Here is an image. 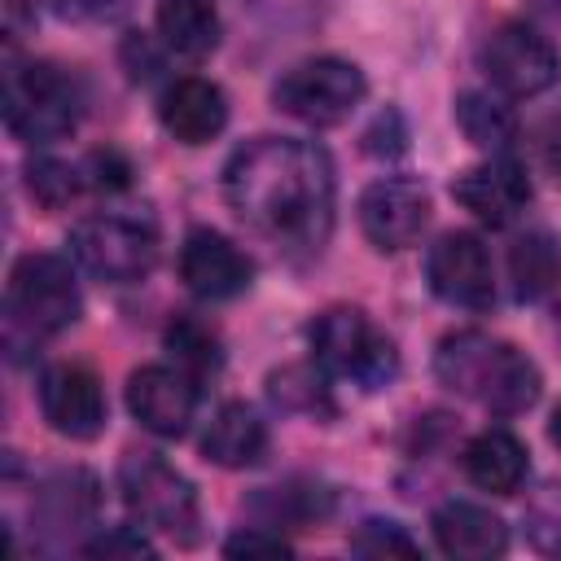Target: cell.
Wrapping results in <instances>:
<instances>
[{"instance_id": "cell-7", "label": "cell", "mask_w": 561, "mask_h": 561, "mask_svg": "<svg viewBox=\"0 0 561 561\" xmlns=\"http://www.w3.org/2000/svg\"><path fill=\"white\" fill-rule=\"evenodd\" d=\"M368 92V79L355 61H342V57H311V61H298L289 66L276 88H272V101L280 114L298 118V123H311V127H333L342 118H351V110L364 101Z\"/></svg>"}, {"instance_id": "cell-12", "label": "cell", "mask_w": 561, "mask_h": 561, "mask_svg": "<svg viewBox=\"0 0 561 561\" xmlns=\"http://www.w3.org/2000/svg\"><path fill=\"white\" fill-rule=\"evenodd\" d=\"M127 408L131 416L158 434V438H180L193 425L197 412V377L184 373L180 364H145L127 377Z\"/></svg>"}, {"instance_id": "cell-3", "label": "cell", "mask_w": 561, "mask_h": 561, "mask_svg": "<svg viewBox=\"0 0 561 561\" xmlns=\"http://www.w3.org/2000/svg\"><path fill=\"white\" fill-rule=\"evenodd\" d=\"M79 83L53 61H9L4 70V123L22 145H53L79 127Z\"/></svg>"}, {"instance_id": "cell-29", "label": "cell", "mask_w": 561, "mask_h": 561, "mask_svg": "<svg viewBox=\"0 0 561 561\" xmlns=\"http://www.w3.org/2000/svg\"><path fill=\"white\" fill-rule=\"evenodd\" d=\"M351 552L359 557H416V539L399 526V522H386V517H368L355 526L351 535Z\"/></svg>"}, {"instance_id": "cell-25", "label": "cell", "mask_w": 561, "mask_h": 561, "mask_svg": "<svg viewBox=\"0 0 561 561\" xmlns=\"http://www.w3.org/2000/svg\"><path fill=\"white\" fill-rule=\"evenodd\" d=\"M167 351L175 355V364L193 377H206V373H219L224 364V351H219V333L197 320V316H175L167 324Z\"/></svg>"}, {"instance_id": "cell-10", "label": "cell", "mask_w": 561, "mask_h": 561, "mask_svg": "<svg viewBox=\"0 0 561 561\" xmlns=\"http://www.w3.org/2000/svg\"><path fill=\"white\" fill-rule=\"evenodd\" d=\"M430 289L465 311H486L495 302V276L491 254L478 232H443L425 254Z\"/></svg>"}, {"instance_id": "cell-4", "label": "cell", "mask_w": 561, "mask_h": 561, "mask_svg": "<svg viewBox=\"0 0 561 561\" xmlns=\"http://www.w3.org/2000/svg\"><path fill=\"white\" fill-rule=\"evenodd\" d=\"M70 259L101 285H131L158 263V228L131 210L88 215L70 228Z\"/></svg>"}, {"instance_id": "cell-21", "label": "cell", "mask_w": 561, "mask_h": 561, "mask_svg": "<svg viewBox=\"0 0 561 561\" xmlns=\"http://www.w3.org/2000/svg\"><path fill=\"white\" fill-rule=\"evenodd\" d=\"M513 294L522 302H539L561 285V250L548 228H526L508 250Z\"/></svg>"}, {"instance_id": "cell-16", "label": "cell", "mask_w": 561, "mask_h": 561, "mask_svg": "<svg viewBox=\"0 0 561 561\" xmlns=\"http://www.w3.org/2000/svg\"><path fill=\"white\" fill-rule=\"evenodd\" d=\"M158 118L167 136H175L180 145H206L228 123V96L219 83L202 75H184L158 96Z\"/></svg>"}, {"instance_id": "cell-1", "label": "cell", "mask_w": 561, "mask_h": 561, "mask_svg": "<svg viewBox=\"0 0 561 561\" xmlns=\"http://www.w3.org/2000/svg\"><path fill=\"white\" fill-rule=\"evenodd\" d=\"M224 197L232 215L289 259H316L333 232L337 180L316 140L259 136L224 167Z\"/></svg>"}, {"instance_id": "cell-19", "label": "cell", "mask_w": 561, "mask_h": 561, "mask_svg": "<svg viewBox=\"0 0 561 561\" xmlns=\"http://www.w3.org/2000/svg\"><path fill=\"white\" fill-rule=\"evenodd\" d=\"M96 504H101V495H96V478L88 469H57L39 482L31 517L44 535H75V530L92 526Z\"/></svg>"}, {"instance_id": "cell-30", "label": "cell", "mask_w": 561, "mask_h": 561, "mask_svg": "<svg viewBox=\"0 0 561 561\" xmlns=\"http://www.w3.org/2000/svg\"><path fill=\"white\" fill-rule=\"evenodd\" d=\"M83 180H88L92 188H101V193H118V188L131 184V162H127L118 149H96V153H88V162H83Z\"/></svg>"}, {"instance_id": "cell-22", "label": "cell", "mask_w": 561, "mask_h": 561, "mask_svg": "<svg viewBox=\"0 0 561 561\" xmlns=\"http://www.w3.org/2000/svg\"><path fill=\"white\" fill-rule=\"evenodd\" d=\"M158 35L180 57H206L219 44V13L210 0H162L158 4Z\"/></svg>"}, {"instance_id": "cell-9", "label": "cell", "mask_w": 561, "mask_h": 561, "mask_svg": "<svg viewBox=\"0 0 561 561\" xmlns=\"http://www.w3.org/2000/svg\"><path fill=\"white\" fill-rule=\"evenodd\" d=\"M482 70L504 96H539L561 79V53L526 22H504L482 44Z\"/></svg>"}, {"instance_id": "cell-27", "label": "cell", "mask_w": 561, "mask_h": 561, "mask_svg": "<svg viewBox=\"0 0 561 561\" xmlns=\"http://www.w3.org/2000/svg\"><path fill=\"white\" fill-rule=\"evenodd\" d=\"M83 184H88L83 171L70 167V162H57V158H35V162L26 167V188H31V197H35L44 210H61L66 202L79 197Z\"/></svg>"}, {"instance_id": "cell-34", "label": "cell", "mask_w": 561, "mask_h": 561, "mask_svg": "<svg viewBox=\"0 0 561 561\" xmlns=\"http://www.w3.org/2000/svg\"><path fill=\"white\" fill-rule=\"evenodd\" d=\"M535 149H539L543 171L561 184V110H552V114L539 123V140H535Z\"/></svg>"}, {"instance_id": "cell-17", "label": "cell", "mask_w": 561, "mask_h": 561, "mask_svg": "<svg viewBox=\"0 0 561 561\" xmlns=\"http://www.w3.org/2000/svg\"><path fill=\"white\" fill-rule=\"evenodd\" d=\"M430 526H434V543L456 561H491L508 548V526L491 508L469 504V500L438 504Z\"/></svg>"}, {"instance_id": "cell-33", "label": "cell", "mask_w": 561, "mask_h": 561, "mask_svg": "<svg viewBox=\"0 0 561 561\" xmlns=\"http://www.w3.org/2000/svg\"><path fill=\"white\" fill-rule=\"evenodd\" d=\"M224 552H228V557H285L289 543H285L280 535H272L267 526H254V530L232 535V539L224 543Z\"/></svg>"}, {"instance_id": "cell-35", "label": "cell", "mask_w": 561, "mask_h": 561, "mask_svg": "<svg viewBox=\"0 0 561 561\" xmlns=\"http://www.w3.org/2000/svg\"><path fill=\"white\" fill-rule=\"evenodd\" d=\"M57 4H61L66 13H70V9H75V13H110L105 0H57Z\"/></svg>"}, {"instance_id": "cell-31", "label": "cell", "mask_w": 561, "mask_h": 561, "mask_svg": "<svg viewBox=\"0 0 561 561\" xmlns=\"http://www.w3.org/2000/svg\"><path fill=\"white\" fill-rule=\"evenodd\" d=\"M83 552L88 557H153V543L136 530V526H114V530H105L101 539H88L83 543Z\"/></svg>"}, {"instance_id": "cell-28", "label": "cell", "mask_w": 561, "mask_h": 561, "mask_svg": "<svg viewBox=\"0 0 561 561\" xmlns=\"http://www.w3.org/2000/svg\"><path fill=\"white\" fill-rule=\"evenodd\" d=\"M526 535L539 552L561 557V478H548L526 500Z\"/></svg>"}, {"instance_id": "cell-37", "label": "cell", "mask_w": 561, "mask_h": 561, "mask_svg": "<svg viewBox=\"0 0 561 561\" xmlns=\"http://www.w3.org/2000/svg\"><path fill=\"white\" fill-rule=\"evenodd\" d=\"M548 438L561 447V403H557V412H552V425H548Z\"/></svg>"}, {"instance_id": "cell-2", "label": "cell", "mask_w": 561, "mask_h": 561, "mask_svg": "<svg viewBox=\"0 0 561 561\" xmlns=\"http://www.w3.org/2000/svg\"><path fill=\"white\" fill-rule=\"evenodd\" d=\"M434 377L473 399L478 408L495 412V416H517L539 399V368L526 351H517L513 342H500L491 333L465 329V333H447L434 351Z\"/></svg>"}, {"instance_id": "cell-8", "label": "cell", "mask_w": 561, "mask_h": 561, "mask_svg": "<svg viewBox=\"0 0 561 561\" xmlns=\"http://www.w3.org/2000/svg\"><path fill=\"white\" fill-rule=\"evenodd\" d=\"M83 298L70 263L57 254H22L9 272V320L35 337L61 333L79 320Z\"/></svg>"}, {"instance_id": "cell-18", "label": "cell", "mask_w": 561, "mask_h": 561, "mask_svg": "<svg viewBox=\"0 0 561 561\" xmlns=\"http://www.w3.org/2000/svg\"><path fill=\"white\" fill-rule=\"evenodd\" d=\"M460 469L478 491L491 495H517L526 473H530V456L526 443L508 430H482L469 438V447L460 451Z\"/></svg>"}, {"instance_id": "cell-26", "label": "cell", "mask_w": 561, "mask_h": 561, "mask_svg": "<svg viewBox=\"0 0 561 561\" xmlns=\"http://www.w3.org/2000/svg\"><path fill=\"white\" fill-rule=\"evenodd\" d=\"M267 390L280 408L289 412H307V416H333V399H329V381L320 368L311 364H289L280 373L267 377Z\"/></svg>"}, {"instance_id": "cell-20", "label": "cell", "mask_w": 561, "mask_h": 561, "mask_svg": "<svg viewBox=\"0 0 561 561\" xmlns=\"http://www.w3.org/2000/svg\"><path fill=\"white\" fill-rule=\"evenodd\" d=\"M202 456L219 469H250L267 456V425L250 403H224L206 434H202Z\"/></svg>"}, {"instance_id": "cell-13", "label": "cell", "mask_w": 561, "mask_h": 561, "mask_svg": "<svg viewBox=\"0 0 561 561\" xmlns=\"http://www.w3.org/2000/svg\"><path fill=\"white\" fill-rule=\"evenodd\" d=\"M180 280L188 285V294H197L206 302H228V298H237V294L250 289L254 263L224 232L193 228L184 237V245H180Z\"/></svg>"}, {"instance_id": "cell-23", "label": "cell", "mask_w": 561, "mask_h": 561, "mask_svg": "<svg viewBox=\"0 0 561 561\" xmlns=\"http://www.w3.org/2000/svg\"><path fill=\"white\" fill-rule=\"evenodd\" d=\"M254 513H263V526H289V530H307L320 517H329L333 495L316 482H289V486H267L254 495L250 504Z\"/></svg>"}, {"instance_id": "cell-14", "label": "cell", "mask_w": 561, "mask_h": 561, "mask_svg": "<svg viewBox=\"0 0 561 561\" xmlns=\"http://www.w3.org/2000/svg\"><path fill=\"white\" fill-rule=\"evenodd\" d=\"M39 412L44 421L75 443H88L105 430V390L83 364H53L39 377Z\"/></svg>"}, {"instance_id": "cell-24", "label": "cell", "mask_w": 561, "mask_h": 561, "mask_svg": "<svg viewBox=\"0 0 561 561\" xmlns=\"http://www.w3.org/2000/svg\"><path fill=\"white\" fill-rule=\"evenodd\" d=\"M456 123H460L465 140H473L486 153H508V145L517 136L513 110L500 105L491 92H460L456 96Z\"/></svg>"}, {"instance_id": "cell-15", "label": "cell", "mask_w": 561, "mask_h": 561, "mask_svg": "<svg viewBox=\"0 0 561 561\" xmlns=\"http://www.w3.org/2000/svg\"><path fill=\"white\" fill-rule=\"evenodd\" d=\"M451 197H456L478 224H486V228H508V224L526 210V202H530V180H526V171H522L513 158L491 153L486 162H478V167H469V171H460V175L451 180Z\"/></svg>"}, {"instance_id": "cell-5", "label": "cell", "mask_w": 561, "mask_h": 561, "mask_svg": "<svg viewBox=\"0 0 561 561\" xmlns=\"http://www.w3.org/2000/svg\"><path fill=\"white\" fill-rule=\"evenodd\" d=\"M311 355L324 373L351 377L364 390H381L399 373V351L394 342L359 311V307H329L311 320L307 329Z\"/></svg>"}, {"instance_id": "cell-36", "label": "cell", "mask_w": 561, "mask_h": 561, "mask_svg": "<svg viewBox=\"0 0 561 561\" xmlns=\"http://www.w3.org/2000/svg\"><path fill=\"white\" fill-rule=\"evenodd\" d=\"M530 4H535V13H539L543 22L561 26V0H530Z\"/></svg>"}, {"instance_id": "cell-11", "label": "cell", "mask_w": 561, "mask_h": 561, "mask_svg": "<svg viewBox=\"0 0 561 561\" xmlns=\"http://www.w3.org/2000/svg\"><path fill=\"white\" fill-rule=\"evenodd\" d=\"M430 224V193L421 180L386 175L359 193V228L373 250H408Z\"/></svg>"}, {"instance_id": "cell-6", "label": "cell", "mask_w": 561, "mask_h": 561, "mask_svg": "<svg viewBox=\"0 0 561 561\" xmlns=\"http://www.w3.org/2000/svg\"><path fill=\"white\" fill-rule=\"evenodd\" d=\"M118 491H123V504L131 508V517H140L145 526H153L180 543L197 539V526H202L197 491L158 451H127L118 465Z\"/></svg>"}, {"instance_id": "cell-32", "label": "cell", "mask_w": 561, "mask_h": 561, "mask_svg": "<svg viewBox=\"0 0 561 561\" xmlns=\"http://www.w3.org/2000/svg\"><path fill=\"white\" fill-rule=\"evenodd\" d=\"M403 118L394 114V110H386V114H377V123L364 131V149L368 153H377V158H394V153H403Z\"/></svg>"}]
</instances>
